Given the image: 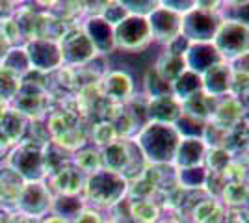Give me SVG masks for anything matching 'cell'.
Instances as JSON below:
<instances>
[{
	"label": "cell",
	"mask_w": 249,
	"mask_h": 223,
	"mask_svg": "<svg viewBox=\"0 0 249 223\" xmlns=\"http://www.w3.org/2000/svg\"><path fill=\"white\" fill-rule=\"evenodd\" d=\"M180 139L182 138L175 125H158V123H147L134 136L136 145L145 156L147 164H169V166H173Z\"/></svg>",
	"instance_id": "obj_1"
},
{
	"label": "cell",
	"mask_w": 249,
	"mask_h": 223,
	"mask_svg": "<svg viewBox=\"0 0 249 223\" xmlns=\"http://www.w3.org/2000/svg\"><path fill=\"white\" fill-rule=\"evenodd\" d=\"M126 190H128V182L124 181L123 175L99 170L97 173L88 175L82 197L95 210H110L114 205L126 197Z\"/></svg>",
	"instance_id": "obj_2"
},
{
	"label": "cell",
	"mask_w": 249,
	"mask_h": 223,
	"mask_svg": "<svg viewBox=\"0 0 249 223\" xmlns=\"http://www.w3.org/2000/svg\"><path fill=\"white\" fill-rule=\"evenodd\" d=\"M11 108L19 112L22 117H26L28 121H37L49 116L52 101L41 82H36L32 78H22L21 89L11 101Z\"/></svg>",
	"instance_id": "obj_3"
},
{
	"label": "cell",
	"mask_w": 249,
	"mask_h": 223,
	"mask_svg": "<svg viewBox=\"0 0 249 223\" xmlns=\"http://www.w3.org/2000/svg\"><path fill=\"white\" fill-rule=\"evenodd\" d=\"M43 149L45 147L21 141L6 156V166L15 171L24 182H43L45 179Z\"/></svg>",
	"instance_id": "obj_4"
},
{
	"label": "cell",
	"mask_w": 249,
	"mask_h": 223,
	"mask_svg": "<svg viewBox=\"0 0 249 223\" xmlns=\"http://www.w3.org/2000/svg\"><path fill=\"white\" fill-rule=\"evenodd\" d=\"M212 45L223 62H231L242 54L249 52V26L236 19L223 17V22Z\"/></svg>",
	"instance_id": "obj_5"
},
{
	"label": "cell",
	"mask_w": 249,
	"mask_h": 223,
	"mask_svg": "<svg viewBox=\"0 0 249 223\" xmlns=\"http://www.w3.org/2000/svg\"><path fill=\"white\" fill-rule=\"evenodd\" d=\"M223 22L221 11H207L203 8L190 10L182 15V35L190 43H212Z\"/></svg>",
	"instance_id": "obj_6"
},
{
	"label": "cell",
	"mask_w": 249,
	"mask_h": 223,
	"mask_svg": "<svg viewBox=\"0 0 249 223\" xmlns=\"http://www.w3.org/2000/svg\"><path fill=\"white\" fill-rule=\"evenodd\" d=\"M115 49L128 54H138L153 45V35L149 28L147 17L128 15L123 22H119L114 28Z\"/></svg>",
	"instance_id": "obj_7"
},
{
	"label": "cell",
	"mask_w": 249,
	"mask_h": 223,
	"mask_svg": "<svg viewBox=\"0 0 249 223\" xmlns=\"http://www.w3.org/2000/svg\"><path fill=\"white\" fill-rule=\"evenodd\" d=\"M58 47H60V54H62V64L71 69L89 64L93 58L99 56L93 43L88 37V34L84 32L82 26L69 28L67 34L62 37V41L58 43Z\"/></svg>",
	"instance_id": "obj_8"
},
{
	"label": "cell",
	"mask_w": 249,
	"mask_h": 223,
	"mask_svg": "<svg viewBox=\"0 0 249 223\" xmlns=\"http://www.w3.org/2000/svg\"><path fill=\"white\" fill-rule=\"evenodd\" d=\"M51 205L52 191L45 182H26L17 199L15 210L21 216L39 220L47 212H51Z\"/></svg>",
	"instance_id": "obj_9"
},
{
	"label": "cell",
	"mask_w": 249,
	"mask_h": 223,
	"mask_svg": "<svg viewBox=\"0 0 249 223\" xmlns=\"http://www.w3.org/2000/svg\"><path fill=\"white\" fill-rule=\"evenodd\" d=\"M147 21H149L153 41L160 43L162 47L169 45L175 37H178L182 34V15H178V13L171 11L169 8H166L162 2L147 17Z\"/></svg>",
	"instance_id": "obj_10"
},
{
	"label": "cell",
	"mask_w": 249,
	"mask_h": 223,
	"mask_svg": "<svg viewBox=\"0 0 249 223\" xmlns=\"http://www.w3.org/2000/svg\"><path fill=\"white\" fill-rule=\"evenodd\" d=\"M24 51L28 56L32 71L49 74L62 67V54L58 43L43 41V39H32L24 45Z\"/></svg>",
	"instance_id": "obj_11"
},
{
	"label": "cell",
	"mask_w": 249,
	"mask_h": 223,
	"mask_svg": "<svg viewBox=\"0 0 249 223\" xmlns=\"http://www.w3.org/2000/svg\"><path fill=\"white\" fill-rule=\"evenodd\" d=\"M101 93L112 104L123 106L134 97V80L124 71H108L99 82Z\"/></svg>",
	"instance_id": "obj_12"
},
{
	"label": "cell",
	"mask_w": 249,
	"mask_h": 223,
	"mask_svg": "<svg viewBox=\"0 0 249 223\" xmlns=\"http://www.w3.org/2000/svg\"><path fill=\"white\" fill-rule=\"evenodd\" d=\"M147 123L158 125H177V121L182 117L180 101L175 95L156 97L147 101Z\"/></svg>",
	"instance_id": "obj_13"
},
{
	"label": "cell",
	"mask_w": 249,
	"mask_h": 223,
	"mask_svg": "<svg viewBox=\"0 0 249 223\" xmlns=\"http://www.w3.org/2000/svg\"><path fill=\"white\" fill-rule=\"evenodd\" d=\"M49 182H51L49 184L51 191L54 190L56 195H82L86 182H88V175L71 162L62 171H58L54 177H51Z\"/></svg>",
	"instance_id": "obj_14"
},
{
	"label": "cell",
	"mask_w": 249,
	"mask_h": 223,
	"mask_svg": "<svg viewBox=\"0 0 249 223\" xmlns=\"http://www.w3.org/2000/svg\"><path fill=\"white\" fill-rule=\"evenodd\" d=\"M246 117H248V114H246V108L242 104V101L232 95H227L218 99V104H216V110L212 114L210 123H214V125L223 128V130L231 132Z\"/></svg>",
	"instance_id": "obj_15"
},
{
	"label": "cell",
	"mask_w": 249,
	"mask_h": 223,
	"mask_svg": "<svg viewBox=\"0 0 249 223\" xmlns=\"http://www.w3.org/2000/svg\"><path fill=\"white\" fill-rule=\"evenodd\" d=\"M26 123L28 119L22 117L19 112H15L13 108H8L0 116V153L21 143L26 130Z\"/></svg>",
	"instance_id": "obj_16"
},
{
	"label": "cell",
	"mask_w": 249,
	"mask_h": 223,
	"mask_svg": "<svg viewBox=\"0 0 249 223\" xmlns=\"http://www.w3.org/2000/svg\"><path fill=\"white\" fill-rule=\"evenodd\" d=\"M201 80H203L205 93H208L210 97H216V99H221V97H227L231 93L232 71H231L227 62H219L201 74Z\"/></svg>",
	"instance_id": "obj_17"
},
{
	"label": "cell",
	"mask_w": 249,
	"mask_h": 223,
	"mask_svg": "<svg viewBox=\"0 0 249 223\" xmlns=\"http://www.w3.org/2000/svg\"><path fill=\"white\" fill-rule=\"evenodd\" d=\"M207 143L201 138H182L175 153L173 168L186 170V168H201L207 154Z\"/></svg>",
	"instance_id": "obj_18"
},
{
	"label": "cell",
	"mask_w": 249,
	"mask_h": 223,
	"mask_svg": "<svg viewBox=\"0 0 249 223\" xmlns=\"http://www.w3.org/2000/svg\"><path fill=\"white\" fill-rule=\"evenodd\" d=\"M82 28L93 43L95 51L101 56H108L115 49L114 28L106 21H103L101 17H88V21L84 22Z\"/></svg>",
	"instance_id": "obj_19"
},
{
	"label": "cell",
	"mask_w": 249,
	"mask_h": 223,
	"mask_svg": "<svg viewBox=\"0 0 249 223\" xmlns=\"http://www.w3.org/2000/svg\"><path fill=\"white\" fill-rule=\"evenodd\" d=\"M184 62H186V67L190 71L203 74L212 65L219 64L223 60L212 43H192L186 56H184Z\"/></svg>",
	"instance_id": "obj_20"
},
{
	"label": "cell",
	"mask_w": 249,
	"mask_h": 223,
	"mask_svg": "<svg viewBox=\"0 0 249 223\" xmlns=\"http://www.w3.org/2000/svg\"><path fill=\"white\" fill-rule=\"evenodd\" d=\"M218 104V99L216 97H210L205 91H199L196 95L188 97L184 101H180V106H182V116L190 117L197 123L207 125L208 121L212 119V114L216 110Z\"/></svg>",
	"instance_id": "obj_21"
},
{
	"label": "cell",
	"mask_w": 249,
	"mask_h": 223,
	"mask_svg": "<svg viewBox=\"0 0 249 223\" xmlns=\"http://www.w3.org/2000/svg\"><path fill=\"white\" fill-rule=\"evenodd\" d=\"M26 182L6 164L0 168V206L4 210H15L17 199Z\"/></svg>",
	"instance_id": "obj_22"
},
{
	"label": "cell",
	"mask_w": 249,
	"mask_h": 223,
	"mask_svg": "<svg viewBox=\"0 0 249 223\" xmlns=\"http://www.w3.org/2000/svg\"><path fill=\"white\" fill-rule=\"evenodd\" d=\"M225 214H227V208L218 197L205 195L190 212L188 223H223Z\"/></svg>",
	"instance_id": "obj_23"
},
{
	"label": "cell",
	"mask_w": 249,
	"mask_h": 223,
	"mask_svg": "<svg viewBox=\"0 0 249 223\" xmlns=\"http://www.w3.org/2000/svg\"><path fill=\"white\" fill-rule=\"evenodd\" d=\"M69 28H73V26H69L65 21L58 19L56 15L39 11L37 24H36V37H34V39H43V41L60 43L63 35L67 34V30H69Z\"/></svg>",
	"instance_id": "obj_24"
},
{
	"label": "cell",
	"mask_w": 249,
	"mask_h": 223,
	"mask_svg": "<svg viewBox=\"0 0 249 223\" xmlns=\"http://www.w3.org/2000/svg\"><path fill=\"white\" fill-rule=\"evenodd\" d=\"M86 208L82 195H52L51 212L63 222L71 223Z\"/></svg>",
	"instance_id": "obj_25"
},
{
	"label": "cell",
	"mask_w": 249,
	"mask_h": 223,
	"mask_svg": "<svg viewBox=\"0 0 249 223\" xmlns=\"http://www.w3.org/2000/svg\"><path fill=\"white\" fill-rule=\"evenodd\" d=\"M153 67L156 69V73L160 74L164 80H167L169 84H175L177 78L188 69L184 58L175 56V54H169L166 51L158 54V58H156V62L153 64Z\"/></svg>",
	"instance_id": "obj_26"
},
{
	"label": "cell",
	"mask_w": 249,
	"mask_h": 223,
	"mask_svg": "<svg viewBox=\"0 0 249 223\" xmlns=\"http://www.w3.org/2000/svg\"><path fill=\"white\" fill-rule=\"evenodd\" d=\"M225 149L232 154V158H249V117L229 132Z\"/></svg>",
	"instance_id": "obj_27"
},
{
	"label": "cell",
	"mask_w": 249,
	"mask_h": 223,
	"mask_svg": "<svg viewBox=\"0 0 249 223\" xmlns=\"http://www.w3.org/2000/svg\"><path fill=\"white\" fill-rule=\"evenodd\" d=\"M71 153L63 151L62 147H58L56 143H49L43 149V166H45V177H54L58 171H62L65 166L71 164Z\"/></svg>",
	"instance_id": "obj_28"
},
{
	"label": "cell",
	"mask_w": 249,
	"mask_h": 223,
	"mask_svg": "<svg viewBox=\"0 0 249 223\" xmlns=\"http://www.w3.org/2000/svg\"><path fill=\"white\" fill-rule=\"evenodd\" d=\"M219 201L225 208L249 206V182H227L219 193Z\"/></svg>",
	"instance_id": "obj_29"
},
{
	"label": "cell",
	"mask_w": 249,
	"mask_h": 223,
	"mask_svg": "<svg viewBox=\"0 0 249 223\" xmlns=\"http://www.w3.org/2000/svg\"><path fill=\"white\" fill-rule=\"evenodd\" d=\"M37 17H39V11L30 8V6L17 8V11H15L13 21H15V24H17V30H19V34H21V39L24 45L36 37Z\"/></svg>",
	"instance_id": "obj_30"
},
{
	"label": "cell",
	"mask_w": 249,
	"mask_h": 223,
	"mask_svg": "<svg viewBox=\"0 0 249 223\" xmlns=\"http://www.w3.org/2000/svg\"><path fill=\"white\" fill-rule=\"evenodd\" d=\"M147 99H156V97H169L173 95V84H169L164 80L160 74L156 73V69L151 65L145 71L143 76V91H142Z\"/></svg>",
	"instance_id": "obj_31"
},
{
	"label": "cell",
	"mask_w": 249,
	"mask_h": 223,
	"mask_svg": "<svg viewBox=\"0 0 249 223\" xmlns=\"http://www.w3.org/2000/svg\"><path fill=\"white\" fill-rule=\"evenodd\" d=\"M0 67L6 69V71H10L15 76H19L22 80L32 71L28 56H26V51H24V45H21V47H11L10 52L6 54V58H4V62H2Z\"/></svg>",
	"instance_id": "obj_32"
},
{
	"label": "cell",
	"mask_w": 249,
	"mask_h": 223,
	"mask_svg": "<svg viewBox=\"0 0 249 223\" xmlns=\"http://www.w3.org/2000/svg\"><path fill=\"white\" fill-rule=\"evenodd\" d=\"M130 220L134 223H158L162 206L156 201H130Z\"/></svg>",
	"instance_id": "obj_33"
},
{
	"label": "cell",
	"mask_w": 249,
	"mask_h": 223,
	"mask_svg": "<svg viewBox=\"0 0 249 223\" xmlns=\"http://www.w3.org/2000/svg\"><path fill=\"white\" fill-rule=\"evenodd\" d=\"M199 91H203V80H201V74L194 73L186 69L184 73L177 78V82L173 84V95L178 101H184L188 97L196 95Z\"/></svg>",
	"instance_id": "obj_34"
},
{
	"label": "cell",
	"mask_w": 249,
	"mask_h": 223,
	"mask_svg": "<svg viewBox=\"0 0 249 223\" xmlns=\"http://www.w3.org/2000/svg\"><path fill=\"white\" fill-rule=\"evenodd\" d=\"M71 162H73L76 168H80L86 175H91V173H97L99 170H103L101 151L91 147V145H86V147H82L80 151L73 153Z\"/></svg>",
	"instance_id": "obj_35"
},
{
	"label": "cell",
	"mask_w": 249,
	"mask_h": 223,
	"mask_svg": "<svg viewBox=\"0 0 249 223\" xmlns=\"http://www.w3.org/2000/svg\"><path fill=\"white\" fill-rule=\"evenodd\" d=\"M117 139L119 138H117V132H115L112 121H99L89 127V143H91V147L99 149V151L112 145Z\"/></svg>",
	"instance_id": "obj_36"
},
{
	"label": "cell",
	"mask_w": 249,
	"mask_h": 223,
	"mask_svg": "<svg viewBox=\"0 0 249 223\" xmlns=\"http://www.w3.org/2000/svg\"><path fill=\"white\" fill-rule=\"evenodd\" d=\"M177 179L180 188L184 190H205L207 182V170L201 168H186V170H177Z\"/></svg>",
	"instance_id": "obj_37"
},
{
	"label": "cell",
	"mask_w": 249,
	"mask_h": 223,
	"mask_svg": "<svg viewBox=\"0 0 249 223\" xmlns=\"http://www.w3.org/2000/svg\"><path fill=\"white\" fill-rule=\"evenodd\" d=\"M232 160V154L225 147H210L207 149V154L203 160V168L208 173H221Z\"/></svg>",
	"instance_id": "obj_38"
},
{
	"label": "cell",
	"mask_w": 249,
	"mask_h": 223,
	"mask_svg": "<svg viewBox=\"0 0 249 223\" xmlns=\"http://www.w3.org/2000/svg\"><path fill=\"white\" fill-rule=\"evenodd\" d=\"M21 84L22 80L19 76H15L10 71L0 67V99H4L6 103H11L15 99V95L19 93Z\"/></svg>",
	"instance_id": "obj_39"
},
{
	"label": "cell",
	"mask_w": 249,
	"mask_h": 223,
	"mask_svg": "<svg viewBox=\"0 0 249 223\" xmlns=\"http://www.w3.org/2000/svg\"><path fill=\"white\" fill-rule=\"evenodd\" d=\"M227 138H229V130H223L221 127L214 125V123H210V121L205 125V128H203V136H201V139L207 143L208 149L210 147H225Z\"/></svg>",
	"instance_id": "obj_40"
},
{
	"label": "cell",
	"mask_w": 249,
	"mask_h": 223,
	"mask_svg": "<svg viewBox=\"0 0 249 223\" xmlns=\"http://www.w3.org/2000/svg\"><path fill=\"white\" fill-rule=\"evenodd\" d=\"M128 17V11L123 8L121 2H106L103 13H101V19L106 21L112 28H115L119 22H123Z\"/></svg>",
	"instance_id": "obj_41"
},
{
	"label": "cell",
	"mask_w": 249,
	"mask_h": 223,
	"mask_svg": "<svg viewBox=\"0 0 249 223\" xmlns=\"http://www.w3.org/2000/svg\"><path fill=\"white\" fill-rule=\"evenodd\" d=\"M123 8L128 11V15H136V17H149L153 11L158 8L160 2H153V0H147V2H136V0H121Z\"/></svg>",
	"instance_id": "obj_42"
},
{
	"label": "cell",
	"mask_w": 249,
	"mask_h": 223,
	"mask_svg": "<svg viewBox=\"0 0 249 223\" xmlns=\"http://www.w3.org/2000/svg\"><path fill=\"white\" fill-rule=\"evenodd\" d=\"M227 8H223V17L236 19L249 26V2H227Z\"/></svg>",
	"instance_id": "obj_43"
},
{
	"label": "cell",
	"mask_w": 249,
	"mask_h": 223,
	"mask_svg": "<svg viewBox=\"0 0 249 223\" xmlns=\"http://www.w3.org/2000/svg\"><path fill=\"white\" fill-rule=\"evenodd\" d=\"M190 45H192V43L188 41L186 37L180 34L178 37H175V39L169 43V45H166V47H164V51H166V52H169V54H175V56L184 58V56H186V52H188V49H190Z\"/></svg>",
	"instance_id": "obj_44"
},
{
	"label": "cell",
	"mask_w": 249,
	"mask_h": 223,
	"mask_svg": "<svg viewBox=\"0 0 249 223\" xmlns=\"http://www.w3.org/2000/svg\"><path fill=\"white\" fill-rule=\"evenodd\" d=\"M227 64H229V67H231L232 74H240V76H248L249 78V52L242 54V56L231 60Z\"/></svg>",
	"instance_id": "obj_45"
},
{
	"label": "cell",
	"mask_w": 249,
	"mask_h": 223,
	"mask_svg": "<svg viewBox=\"0 0 249 223\" xmlns=\"http://www.w3.org/2000/svg\"><path fill=\"white\" fill-rule=\"evenodd\" d=\"M71 223H106V220L103 218V214L95 208H84L82 212L78 214Z\"/></svg>",
	"instance_id": "obj_46"
},
{
	"label": "cell",
	"mask_w": 249,
	"mask_h": 223,
	"mask_svg": "<svg viewBox=\"0 0 249 223\" xmlns=\"http://www.w3.org/2000/svg\"><path fill=\"white\" fill-rule=\"evenodd\" d=\"M223 223H249V206L242 208H227Z\"/></svg>",
	"instance_id": "obj_47"
},
{
	"label": "cell",
	"mask_w": 249,
	"mask_h": 223,
	"mask_svg": "<svg viewBox=\"0 0 249 223\" xmlns=\"http://www.w3.org/2000/svg\"><path fill=\"white\" fill-rule=\"evenodd\" d=\"M162 4L171 11L178 13V15H184V13L196 8V0H184V2H180V0H164Z\"/></svg>",
	"instance_id": "obj_48"
},
{
	"label": "cell",
	"mask_w": 249,
	"mask_h": 223,
	"mask_svg": "<svg viewBox=\"0 0 249 223\" xmlns=\"http://www.w3.org/2000/svg\"><path fill=\"white\" fill-rule=\"evenodd\" d=\"M15 6H17L15 2H4V0H0V22L10 21V19L15 17V11H17Z\"/></svg>",
	"instance_id": "obj_49"
},
{
	"label": "cell",
	"mask_w": 249,
	"mask_h": 223,
	"mask_svg": "<svg viewBox=\"0 0 249 223\" xmlns=\"http://www.w3.org/2000/svg\"><path fill=\"white\" fill-rule=\"evenodd\" d=\"M11 45L8 43V39L4 37V34L0 32V65H2V62H4V58H6V54L10 52Z\"/></svg>",
	"instance_id": "obj_50"
},
{
	"label": "cell",
	"mask_w": 249,
	"mask_h": 223,
	"mask_svg": "<svg viewBox=\"0 0 249 223\" xmlns=\"http://www.w3.org/2000/svg\"><path fill=\"white\" fill-rule=\"evenodd\" d=\"M10 223H37V220H32V218H26V216L17 214V216H11Z\"/></svg>",
	"instance_id": "obj_51"
},
{
	"label": "cell",
	"mask_w": 249,
	"mask_h": 223,
	"mask_svg": "<svg viewBox=\"0 0 249 223\" xmlns=\"http://www.w3.org/2000/svg\"><path fill=\"white\" fill-rule=\"evenodd\" d=\"M240 101H242V104H244V108H246V114H248V117H249V89L244 93V97H242Z\"/></svg>",
	"instance_id": "obj_52"
},
{
	"label": "cell",
	"mask_w": 249,
	"mask_h": 223,
	"mask_svg": "<svg viewBox=\"0 0 249 223\" xmlns=\"http://www.w3.org/2000/svg\"><path fill=\"white\" fill-rule=\"evenodd\" d=\"M41 223H67V222H63L60 218H56V216H49V218H45Z\"/></svg>",
	"instance_id": "obj_53"
},
{
	"label": "cell",
	"mask_w": 249,
	"mask_h": 223,
	"mask_svg": "<svg viewBox=\"0 0 249 223\" xmlns=\"http://www.w3.org/2000/svg\"><path fill=\"white\" fill-rule=\"evenodd\" d=\"M10 220H11V216H10V214L0 212V223H10Z\"/></svg>",
	"instance_id": "obj_54"
},
{
	"label": "cell",
	"mask_w": 249,
	"mask_h": 223,
	"mask_svg": "<svg viewBox=\"0 0 249 223\" xmlns=\"http://www.w3.org/2000/svg\"><path fill=\"white\" fill-rule=\"evenodd\" d=\"M6 110H8V103H6L4 99H0V116H2Z\"/></svg>",
	"instance_id": "obj_55"
},
{
	"label": "cell",
	"mask_w": 249,
	"mask_h": 223,
	"mask_svg": "<svg viewBox=\"0 0 249 223\" xmlns=\"http://www.w3.org/2000/svg\"><path fill=\"white\" fill-rule=\"evenodd\" d=\"M158 223H178V222H177L175 218L171 216V218H167V220H160V222H158Z\"/></svg>",
	"instance_id": "obj_56"
},
{
	"label": "cell",
	"mask_w": 249,
	"mask_h": 223,
	"mask_svg": "<svg viewBox=\"0 0 249 223\" xmlns=\"http://www.w3.org/2000/svg\"><path fill=\"white\" fill-rule=\"evenodd\" d=\"M119 223H134L132 220H126V222H119Z\"/></svg>",
	"instance_id": "obj_57"
}]
</instances>
